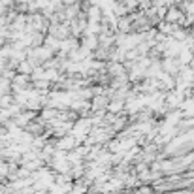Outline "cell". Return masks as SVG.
Instances as JSON below:
<instances>
[{
  "instance_id": "6da1fadb",
  "label": "cell",
  "mask_w": 194,
  "mask_h": 194,
  "mask_svg": "<svg viewBox=\"0 0 194 194\" xmlns=\"http://www.w3.org/2000/svg\"><path fill=\"white\" fill-rule=\"evenodd\" d=\"M29 64H30V62H21L19 72H27V74H29V72H30V66H29Z\"/></svg>"
}]
</instances>
